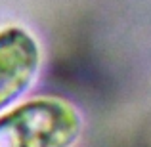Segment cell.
Returning a JSON list of instances; mask_svg holds the SVG:
<instances>
[{
  "label": "cell",
  "mask_w": 151,
  "mask_h": 147,
  "mask_svg": "<svg viewBox=\"0 0 151 147\" xmlns=\"http://www.w3.org/2000/svg\"><path fill=\"white\" fill-rule=\"evenodd\" d=\"M81 130L82 120L73 105L38 98L0 117V147H65Z\"/></svg>",
  "instance_id": "6da1fadb"
},
{
  "label": "cell",
  "mask_w": 151,
  "mask_h": 147,
  "mask_svg": "<svg viewBox=\"0 0 151 147\" xmlns=\"http://www.w3.org/2000/svg\"><path fill=\"white\" fill-rule=\"evenodd\" d=\"M40 67V48L21 27L0 31V111L15 101L35 80Z\"/></svg>",
  "instance_id": "7a4b0ae2"
}]
</instances>
